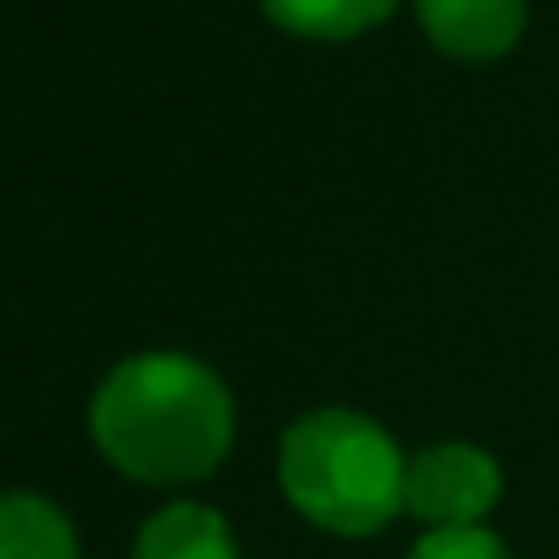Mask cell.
Listing matches in <instances>:
<instances>
[{
    "label": "cell",
    "mask_w": 559,
    "mask_h": 559,
    "mask_svg": "<svg viewBox=\"0 0 559 559\" xmlns=\"http://www.w3.org/2000/svg\"><path fill=\"white\" fill-rule=\"evenodd\" d=\"M407 559H511V549L484 527H429Z\"/></svg>",
    "instance_id": "cell-8"
},
{
    "label": "cell",
    "mask_w": 559,
    "mask_h": 559,
    "mask_svg": "<svg viewBox=\"0 0 559 559\" xmlns=\"http://www.w3.org/2000/svg\"><path fill=\"white\" fill-rule=\"evenodd\" d=\"M277 473L288 506L337 538H370L396 511H407V462L396 440L348 407L299 418L283 435Z\"/></svg>",
    "instance_id": "cell-2"
},
{
    "label": "cell",
    "mask_w": 559,
    "mask_h": 559,
    "mask_svg": "<svg viewBox=\"0 0 559 559\" xmlns=\"http://www.w3.org/2000/svg\"><path fill=\"white\" fill-rule=\"evenodd\" d=\"M500 500V462L467 440L424 445L407 462V511L429 527H478Z\"/></svg>",
    "instance_id": "cell-3"
},
{
    "label": "cell",
    "mask_w": 559,
    "mask_h": 559,
    "mask_svg": "<svg viewBox=\"0 0 559 559\" xmlns=\"http://www.w3.org/2000/svg\"><path fill=\"white\" fill-rule=\"evenodd\" d=\"M0 559H76V533L38 495H0Z\"/></svg>",
    "instance_id": "cell-6"
},
{
    "label": "cell",
    "mask_w": 559,
    "mask_h": 559,
    "mask_svg": "<svg viewBox=\"0 0 559 559\" xmlns=\"http://www.w3.org/2000/svg\"><path fill=\"white\" fill-rule=\"evenodd\" d=\"M429 44L451 60H500L527 27V0H413Z\"/></svg>",
    "instance_id": "cell-4"
},
{
    "label": "cell",
    "mask_w": 559,
    "mask_h": 559,
    "mask_svg": "<svg viewBox=\"0 0 559 559\" xmlns=\"http://www.w3.org/2000/svg\"><path fill=\"white\" fill-rule=\"evenodd\" d=\"M396 0H261V11L299 33V38H321V44H337V38H359L370 33L374 22L391 16Z\"/></svg>",
    "instance_id": "cell-7"
},
{
    "label": "cell",
    "mask_w": 559,
    "mask_h": 559,
    "mask_svg": "<svg viewBox=\"0 0 559 559\" xmlns=\"http://www.w3.org/2000/svg\"><path fill=\"white\" fill-rule=\"evenodd\" d=\"M98 451L142 484L206 478L234 445V396L186 354H136L93 396Z\"/></svg>",
    "instance_id": "cell-1"
},
{
    "label": "cell",
    "mask_w": 559,
    "mask_h": 559,
    "mask_svg": "<svg viewBox=\"0 0 559 559\" xmlns=\"http://www.w3.org/2000/svg\"><path fill=\"white\" fill-rule=\"evenodd\" d=\"M131 559H239V544L228 533V522L212 506H164L142 533Z\"/></svg>",
    "instance_id": "cell-5"
}]
</instances>
